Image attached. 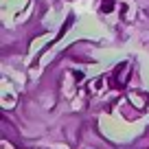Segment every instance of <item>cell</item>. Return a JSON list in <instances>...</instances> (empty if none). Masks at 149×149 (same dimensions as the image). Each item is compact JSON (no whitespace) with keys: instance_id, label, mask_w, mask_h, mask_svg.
I'll return each instance as SVG.
<instances>
[{"instance_id":"6da1fadb","label":"cell","mask_w":149,"mask_h":149,"mask_svg":"<svg viewBox=\"0 0 149 149\" xmlns=\"http://www.w3.org/2000/svg\"><path fill=\"white\" fill-rule=\"evenodd\" d=\"M112 9V0H107V2H103V11H110Z\"/></svg>"}]
</instances>
